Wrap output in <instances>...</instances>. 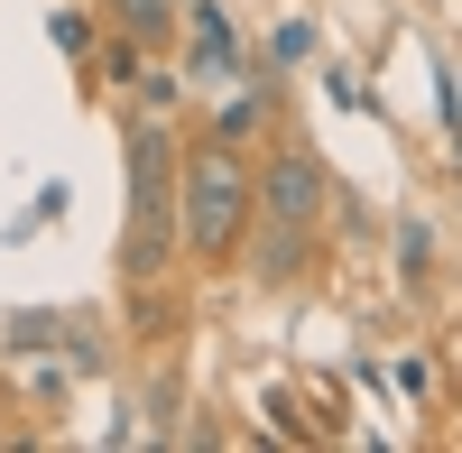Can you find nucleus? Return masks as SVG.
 Listing matches in <instances>:
<instances>
[{
	"instance_id": "2",
	"label": "nucleus",
	"mask_w": 462,
	"mask_h": 453,
	"mask_svg": "<svg viewBox=\"0 0 462 453\" xmlns=\"http://www.w3.org/2000/svg\"><path fill=\"white\" fill-rule=\"evenodd\" d=\"M324 204H333V167L315 158V148H268L259 222H278V232H324Z\"/></svg>"
},
{
	"instance_id": "1",
	"label": "nucleus",
	"mask_w": 462,
	"mask_h": 453,
	"mask_svg": "<svg viewBox=\"0 0 462 453\" xmlns=\"http://www.w3.org/2000/svg\"><path fill=\"white\" fill-rule=\"evenodd\" d=\"M176 213H185V250H195V259H231V250H241V232L259 222V176L241 167L231 139H204L195 158H185Z\"/></svg>"
},
{
	"instance_id": "8",
	"label": "nucleus",
	"mask_w": 462,
	"mask_h": 453,
	"mask_svg": "<svg viewBox=\"0 0 462 453\" xmlns=\"http://www.w3.org/2000/svg\"><path fill=\"white\" fill-rule=\"evenodd\" d=\"M268 121V93H241V102H222V121H213V139H231V148H241L250 130Z\"/></svg>"
},
{
	"instance_id": "6",
	"label": "nucleus",
	"mask_w": 462,
	"mask_h": 453,
	"mask_svg": "<svg viewBox=\"0 0 462 453\" xmlns=\"http://www.w3.org/2000/svg\"><path fill=\"white\" fill-rule=\"evenodd\" d=\"M176 10H185V0H111V19H121L139 47H167V37H176Z\"/></svg>"
},
{
	"instance_id": "5",
	"label": "nucleus",
	"mask_w": 462,
	"mask_h": 453,
	"mask_svg": "<svg viewBox=\"0 0 462 453\" xmlns=\"http://www.w3.org/2000/svg\"><path fill=\"white\" fill-rule=\"evenodd\" d=\"M195 74H241V56H231V19L213 10V0H195Z\"/></svg>"
},
{
	"instance_id": "7",
	"label": "nucleus",
	"mask_w": 462,
	"mask_h": 453,
	"mask_svg": "<svg viewBox=\"0 0 462 453\" xmlns=\"http://www.w3.org/2000/svg\"><path fill=\"white\" fill-rule=\"evenodd\" d=\"M305 250H315V232H278V222H259V278H296Z\"/></svg>"
},
{
	"instance_id": "9",
	"label": "nucleus",
	"mask_w": 462,
	"mask_h": 453,
	"mask_svg": "<svg viewBox=\"0 0 462 453\" xmlns=\"http://www.w3.org/2000/svg\"><path fill=\"white\" fill-rule=\"evenodd\" d=\"M305 47H315V28H278V47H268V56H278V65H305Z\"/></svg>"
},
{
	"instance_id": "4",
	"label": "nucleus",
	"mask_w": 462,
	"mask_h": 453,
	"mask_svg": "<svg viewBox=\"0 0 462 453\" xmlns=\"http://www.w3.org/2000/svg\"><path fill=\"white\" fill-rule=\"evenodd\" d=\"M176 222H185V213H130V232H121V269H130V278H167Z\"/></svg>"
},
{
	"instance_id": "3",
	"label": "nucleus",
	"mask_w": 462,
	"mask_h": 453,
	"mask_svg": "<svg viewBox=\"0 0 462 453\" xmlns=\"http://www.w3.org/2000/svg\"><path fill=\"white\" fill-rule=\"evenodd\" d=\"M130 213H176V139H167V121H130Z\"/></svg>"
}]
</instances>
